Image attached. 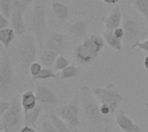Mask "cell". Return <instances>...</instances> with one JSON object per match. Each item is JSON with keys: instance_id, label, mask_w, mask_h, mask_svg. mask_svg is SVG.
Wrapping results in <instances>:
<instances>
[{"instance_id": "obj_1", "label": "cell", "mask_w": 148, "mask_h": 132, "mask_svg": "<svg viewBox=\"0 0 148 132\" xmlns=\"http://www.w3.org/2000/svg\"><path fill=\"white\" fill-rule=\"evenodd\" d=\"M80 101L83 111L85 118L93 125H100L110 121V118L104 117L100 110L95 97L94 96L92 90L88 86H82L80 91Z\"/></svg>"}, {"instance_id": "obj_2", "label": "cell", "mask_w": 148, "mask_h": 132, "mask_svg": "<svg viewBox=\"0 0 148 132\" xmlns=\"http://www.w3.org/2000/svg\"><path fill=\"white\" fill-rule=\"evenodd\" d=\"M46 3L47 0H36L35 2L29 21V29L36 37L40 49L44 47L45 37L48 33L46 22Z\"/></svg>"}, {"instance_id": "obj_3", "label": "cell", "mask_w": 148, "mask_h": 132, "mask_svg": "<svg viewBox=\"0 0 148 132\" xmlns=\"http://www.w3.org/2000/svg\"><path fill=\"white\" fill-rule=\"evenodd\" d=\"M105 40L96 35H90L83 40L75 49L76 60L81 64H88L94 61L101 52Z\"/></svg>"}, {"instance_id": "obj_4", "label": "cell", "mask_w": 148, "mask_h": 132, "mask_svg": "<svg viewBox=\"0 0 148 132\" xmlns=\"http://www.w3.org/2000/svg\"><path fill=\"white\" fill-rule=\"evenodd\" d=\"M37 46V41L32 35L23 36L17 43L16 56L24 74H28L29 67L36 61Z\"/></svg>"}, {"instance_id": "obj_5", "label": "cell", "mask_w": 148, "mask_h": 132, "mask_svg": "<svg viewBox=\"0 0 148 132\" xmlns=\"http://www.w3.org/2000/svg\"><path fill=\"white\" fill-rule=\"evenodd\" d=\"M80 98L75 96L69 103L59 106L56 114L71 129H76L81 124V105Z\"/></svg>"}, {"instance_id": "obj_6", "label": "cell", "mask_w": 148, "mask_h": 132, "mask_svg": "<svg viewBox=\"0 0 148 132\" xmlns=\"http://www.w3.org/2000/svg\"><path fill=\"white\" fill-rule=\"evenodd\" d=\"M91 90L95 99L101 104L108 105L111 108L113 115H114L124 99L123 95L114 88L94 87Z\"/></svg>"}, {"instance_id": "obj_7", "label": "cell", "mask_w": 148, "mask_h": 132, "mask_svg": "<svg viewBox=\"0 0 148 132\" xmlns=\"http://www.w3.org/2000/svg\"><path fill=\"white\" fill-rule=\"evenodd\" d=\"M10 109L1 117L0 128L10 129L14 131L22 120V105L18 96L13 97L10 100Z\"/></svg>"}, {"instance_id": "obj_8", "label": "cell", "mask_w": 148, "mask_h": 132, "mask_svg": "<svg viewBox=\"0 0 148 132\" xmlns=\"http://www.w3.org/2000/svg\"><path fill=\"white\" fill-rule=\"evenodd\" d=\"M14 84V70L10 56L3 52L0 61V90L1 94H8Z\"/></svg>"}, {"instance_id": "obj_9", "label": "cell", "mask_w": 148, "mask_h": 132, "mask_svg": "<svg viewBox=\"0 0 148 132\" xmlns=\"http://www.w3.org/2000/svg\"><path fill=\"white\" fill-rule=\"evenodd\" d=\"M38 104L42 105L46 112L55 110L58 105V98L56 93L47 86H39L36 91Z\"/></svg>"}, {"instance_id": "obj_10", "label": "cell", "mask_w": 148, "mask_h": 132, "mask_svg": "<svg viewBox=\"0 0 148 132\" xmlns=\"http://www.w3.org/2000/svg\"><path fill=\"white\" fill-rule=\"evenodd\" d=\"M69 44V40L63 34L54 32L50 34L47 38L45 42V48L60 54L68 48Z\"/></svg>"}, {"instance_id": "obj_11", "label": "cell", "mask_w": 148, "mask_h": 132, "mask_svg": "<svg viewBox=\"0 0 148 132\" xmlns=\"http://www.w3.org/2000/svg\"><path fill=\"white\" fill-rule=\"evenodd\" d=\"M115 121L117 125L124 132H141L142 128L135 124L121 109L115 113Z\"/></svg>"}, {"instance_id": "obj_12", "label": "cell", "mask_w": 148, "mask_h": 132, "mask_svg": "<svg viewBox=\"0 0 148 132\" xmlns=\"http://www.w3.org/2000/svg\"><path fill=\"white\" fill-rule=\"evenodd\" d=\"M124 31H125V41L127 43H134L138 40V37L140 35V28L138 23L134 19H127L124 22L123 26ZM132 44V45H133Z\"/></svg>"}, {"instance_id": "obj_13", "label": "cell", "mask_w": 148, "mask_h": 132, "mask_svg": "<svg viewBox=\"0 0 148 132\" xmlns=\"http://www.w3.org/2000/svg\"><path fill=\"white\" fill-rule=\"evenodd\" d=\"M122 20V12L120 6H116L112 10L105 19V31H114L120 28Z\"/></svg>"}, {"instance_id": "obj_14", "label": "cell", "mask_w": 148, "mask_h": 132, "mask_svg": "<svg viewBox=\"0 0 148 132\" xmlns=\"http://www.w3.org/2000/svg\"><path fill=\"white\" fill-rule=\"evenodd\" d=\"M10 26L14 29L16 35H22L26 32V26L23 20V13L17 10H13L10 18Z\"/></svg>"}, {"instance_id": "obj_15", "label": "cell", "mask_w": 148, "mask_h": 132, "mask_svg": "<svg viewBox=\"0 0 148 132\" xmlns=\"http://www.w3.org/2000/svg\"><path fill=\"white\" fill-rule=\"evenodd\" d=\"M20 99H21V105L24 115H26L29 111L33 110L38 105L36 95L31 90L24 92L21 95Z\"/></svg>"}, {"instance_id": "obj_16", "label": "cell", "mask_w": 148, "mask_h": 132, "mask_svg": "<svg viewBox=\"0 0 148 132\" xmlns=\"http://www.w3.org/2000/svg\"><path fill=\"white\" fill-rule=\"evenodd\" d=\"M88 29V23L86 21L79 20L74 22L69 28V34L75 39H82L83 38L87 33Z\"/></svg>"}, {"instance_id": "obj_17", "label": "cell", "mask_w": 148, "mask_h": 132, "mask_svg": "<svg viewBox=\"0 0 148 132\" xmlns=\"http://www.w3.org/2000/svg\"><path fill=\"white\" fill-rule=\"evenodd\" d=\"M43 111H45L43 106L38 104L33 110L29 111L26 115H24V125L35 128L37 120Z\"/></svg>"}, {"instance_id": "obj_18", "label": "cell", "mask_w": 148, "mask_h": 132, "mask_svg": "<svg viewBox=\"0 0 148 132\" xmlns=\"http://www.w3.org/2000/svg\"><path fill=\"white\" fill-rule=\"evenodd\" d=\"M46 116L49 118L50 122L56 127L60 132H72V130L68 126V125L56 114L55 110H50L46 112Z\"/></svg>"}, {"instance_id": "obj_19", "label": "cell", "mask_w": 148, "mask_h": 132, "mask_svg": "<svg viewBox=\"0 0 148 132\" xmlns=\"http://www.w3.org/2000/svg\"><path fill=\"white\" fill-rule=\"evenodd\" d=\"M51 12L54 16L60 21L67 20L69 16V10L68 6L61 2L53 3L51 6Z\"/></svg>"}, {"instance_id": "obj_20", "label": "cell", "mask_w": 148, "mask_h": 132, "mask_svg": "<svg viewBox=\"0 0 148 132\" xmlns=\"http://www.w3.org/2000/svg\"><path fill=\"white\" fill-rule=\"evenodd\" d=\"M82 71H83V69L82 67H76L75 65H70L68 67H66L65 69H63L62 71L59 72L57 73V75H58L59 80H63L79 77L82 74Z\"/></svg>"}, {"instance_id": "obj_21", "label": "cell", "mask_w": 148, "mask_h": 132, "mask_svg": "<svg viewBox=\"0 0 148 132\" xmlns=\"http://www.w3.org/2000/svg\"><path fill=\"white\" fill-rule=\"evenodd\" d=\"M58 56L59 54H57L56 52L45 48L41 54V64L49 68L54 66Z\"/></svg>"}, {"instance_id": "obj_22", "label": "cell", "mask_w": 148, "mask_h": 132, "mask_svg": "<svg viewBox=\"0 0 148 132\" xmlns=\"http://www.w3.org/2000/svg\"><path fill=\"white\" fill-rule=\"evenodd\" d=\"M103 38L110 48L116 49V50H121L122 48L121 40L116 37L114 31H104Z\"/></svg>"}, {"instance_id": "obj_23", "label": "cell", "mask_w": 148, "mask_h": 132, "mask_svg": "<svg viewBox=\"0 0 148 132\" xmlns=\"http://www.w3.org/2000/svg\"><path fill=\"white\" fill-rule=\"evenodd\" d=\"M15 36H16V33L11 27L0 29V42L3 45L4 48L6 49L10 47Z\"/></svg>"}, {"instance_id": "obj_24", "label": "cell", "mask_w": 148, "mask_h": 132, "mask_svg": "<svg viewBox=\"0 0 148 132\" xmlns=\"http://www.w3.org/2000/svg\"><path fill=\"white\" fill-rule=\"evenodd\" d=\"M136 10L143 15L148 24V0H132Z\"/></svg>"}, {"instance_id": "obj_25", "label": "cell", "mask_w": 148, "mask_h": 132, "mask_svg": "<svg viewBox=\"0 0 148 132\" xmlns=\"http://www.w3.org/2000/svg\"><path fill=\"white\" fill-rule=\"evenodd\" d=\"M48 79H56L57 80H59L57 74H56L50 68L45 67V68H42V72L37 76L32 77L31 80L34 81V80H48Z\"/></svg>"}, {"instance_id": "obj_26", "label": "cell", "mask_w": 148, "mask_h": 132, "mask_svg": "<svg viewBox=\"0 0 148 132\" xmlns=\"http://www.w3.org/2000/svg\"><path fill=\"white\" fill-rule=\"evenodd\" d=\"M13 10V0H0V11L8 19L10 18Z\"/></svg>"}, {"instance_id": "obj_27", "label": "cell", "mask_w": 148, "mask_h": 132, "mask_svg": "<svg viewBox=\"0 0 148 132\" xmlns=\"http://www.w3.org/2000/svg\"><path fill=\"white\" fill-rule=\"evenodd\" d=\"M70 63H71V61H70L69 59L66 58V57L63 56V55H59V56L57 57V59H56V62H55L53 67H54L56 70L61 72V71H62L63 69H65L66 67H68L69 66H70V65H71Z\"/></svg>"}, {"instance_id": "obj_28", "label": "cell", "mask_w": 148, "mask_h": 132, "mask_svg": "<svg viewBox=\"0 0 148 132\" xmlns=\"http://www.w3.org/2000/svg\"><path fill=\"white\" fill-rule=\"evenodd\" d=\"M41 131L42 132H60L56 127L50 122L49 118L45 115L41 120Z\"/></svg>"}, {"instance_id": "obj_29", "label": "cell", "mask_w": 148, "mask_h": 132, "mask_svg": "<svg viewBox=\"0 0 148 132\" xmlns=\"http://www.w3.org/2000/svg\"><path fill=\"white\" fill-rule=\"evenodd\" d=\"M33 2V0H13V10H17L24 13L26 9Z\"/></svg>"}, {"instance_id": "obj_30", "label": "cell", "mask_w": 148, "mask_h": 132, "mask_svg": "<svg viewBox=\"0 0 148 132\" xmlns=\"http://www.w3.org/2000/svg\"><path fill=\"white\" fill-rule=\"evenodd\" d=\"M42 70V64L39 63V62H34L31 64V66L29 67V73L32 76V77H35V76H37Z\"/></svg>"}, {"instance_id": "obj_31", "label": "cell", "mask_w": 148, "mask_h": 132, "mask_svg": "<svg viewBox=\"0 0 148 132\" xmlns=\"http://www.w3.org/2000/svg\"><path fill=\"white\" fill-rule=\"evenodd\" d=\"M132 48L133 49H135V48H140V49H142L146 52L148 53V39H147L146 41L144 42H140V41H137L136 42H134L133 45H132Z\"/></svg>"}, {"instance_id": "obj_32", "label": "cell", "mask_w": 148, "mask_h": 132, "mask_svg": "<svg viewBox=\"0 0 148 132\" xmlns=\"http://www.w3.org/2000/svg\"><path fill=\"white\" fill-rule=\"evenodd\" d=\"M10 101L1 99L0 101V116L1 117L10 109Z\"/></svg>"}, {"instance_id": "obj_33", "label": "cell", "mask_w": 148, "mask_h": 132, "mask_svg": "<svg viewBox=\"0 0 148 132\" xmlns=\"http://www.w3.org/2000/svg\"><path fill=\"white\" fill-rule=\"evenodd\" d=\"M10 24V22L8 20L7 17H5L3 14L0 15V29L9 28Z\"/></svg>"}, {"instance_id": "obj_34", "label": "cell", "mask_w": 148, "mask_h": 132, "mask_svg": "<svg viewBox=\"0 0 148 132\" xmlns=\"http://www.w3.org/2000/svg\"><path fill=\"white\" fill-rule=\"evenodd\" d=\"M114 33L116 35V37H118L121 40L124 39V37H125V31H124V29L123 28H121L120 27V28L116 29L115 30H114Z\"/></svg>"}, {"instance_id": "obj_35", "label": "cell", "mask_w": 148, "mask_h": 132, "mask_svg": "<svg viewBox=\"0 0 148 132\" xmlns=\"http://www.w3.org/2000/svg\"><path fill=\"white\" fill-rule=\"evenodd\" d=\"M20 132H36V128H34V127H30V126H26V125H24V126L20 130Z\"/></svg>"}, {"instance_id": "obj_36", "label": "cell", "mask_w": 148, "mask_h": 132, "mask_svg": "<svg viewBox=\"0 0 148 132\" xmlns=\"http://www.w3.org/2000/svg\"><path fill=\"white\" fill-rule=\"evenodd\" d=\"M102 1L108 4H114V3H117L120 0H102Z\"/></svg>"}, {"instance_id": "obj_37", "label": "cell", "mask_w": 148, "mask_h": 132, "mask_svg": "<svg viewBox=\"0 0 148 132\" xmlns=\"http://www.w3.org/2000/svg\"><path fill=\"white\" fill-rule=\"evenodd\" d=\"M144 66L146 67V69L148 71V55L145 58V61H144Z\"/></svg>"}, {"instance_id": "obj_38", "label": "cell", "mask_w": 148, "mask_h": 132, "mask_svg": "<svg viewBox=\"0 0 148 132\" xmlns=\"http://www.w3.org/2000/svg\"><path fill=\"white\" fill-rule=\"evenodd\" d=\"M0 132H14L12 130L10 129H3V128H0Z\"/></svg>"}, {"instance_id": "obj_39", "label": "cell", "mask_w": 148, "mask_h": 132, "mask_svg": "<svg viewBox=\"0 0 148 132\" xmlns=\"http://www.w3.org/2000/svg\"><path fill=\"white\" fill-rule=\"evenodd\" d=\"M146 107H147V108L148 109V101L147 102V103H146Z\"/></svg>"}, {"instance_id": "obj_40", "label": "cell", "mask_w": 148, "mask_h": 132, "mask_svg": "<svg viewBox=\"0 0 148 132\" xmlns=\"http://www.w3.org/2000/svg\"><path fill=\"white\" fill-rule=\"evenodd\" d=\"M33 1H36V0H33Z\"/></svg>"}, {"instance_id": "obj_41", "label": "cell", "mask_w": 148, "mask_h": 132, "mask_svg": "<svg viewBox=\"0 0 148 132\" xmlns=\"http://www.w3.org/2000/svg\"><path fill=\"white\" fill-rule=\"evenodd\" d=\"M111 132H115V131H111Z\"/></svg>"}]
</instances>
